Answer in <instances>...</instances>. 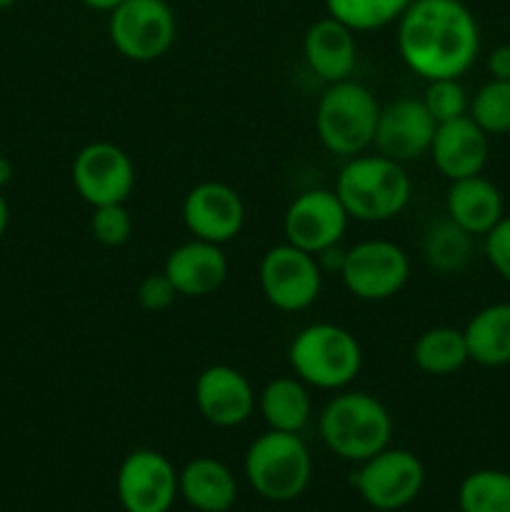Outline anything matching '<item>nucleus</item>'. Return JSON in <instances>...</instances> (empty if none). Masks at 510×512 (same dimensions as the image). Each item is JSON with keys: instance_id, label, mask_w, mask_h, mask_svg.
<instances>
[{"instance_id": "36", "label": "nucleus", "mask_w": 510, "mask_h": 512, "mask_svg": "<svg viewBox=\"0 0 510 512\" xmlns=\"http://www.w3.org/2000/svg\"><path fill=\"white\" fill-rule=\"evenodd\" d=\"M10 223V208H8V200H5L3 190H0V240H3L5 230H8Z\"/></svg>"}, {"instance_id": "9", "label": "nucleus", "mask_w": 510, "mask_h": 512, "mask_svg": "<svg viewBox=\"0 0 510 512\" xmlns=\"http://www.w3.org/2000/svg\"><path fill=\"white\" fill-rule=\"evenodd\" d=\"M340 278L350 295L368 303L390 300L410 278V258L393 240H363L345 250Z\"/></svg>"}, {"instance_id": "20", "label": "nucleus", "mask_w": 510, "mask_h": 512, "mask_svg": "<svg viewBox=\"0 0 510 512\" xmlns=\"http://www.w3.org/2000/svg\"><path fill=\"white\" fill-rule=\"evenodd\" d=\"M445 213L465 233H470L473 238L475 235L485 238L503 220V193L483 173L453 180L448 195H445Z\"/></svg>"}, {"instance_id": "8", "label": "nucleus", "mask_w": 510, "mask_h": 512, "mask_svg": "<svg viewBox=\"0 0 510 512\" xmlns=\"http://www.w3.org/2000/svg\"><path fill=\"white\" fill-rule=\"evenodd\" d=\"M323 268L318 258L290 243L270 248L260 260V290L280 313L308 310L323 290Z\"/></svg>"}, {"instance_id": "29", "label": "nucleus", "mask_w": 510, "mask_h": 512, "mask_svg": "<svg viewBox=\"0 0 510 512\" xmlns=\"http://www.w3.org/2000/svg\"><path fill=\"white\" fill-rule=\"evenodd\" d=\"M420 100H423V105L438 125L463 118L470 110L468 90L463 88L460 78L428 80V88H425V95Z\"/></svg>"}, {"instance_id": "24", "label": "nucleus", "mask_w": 510, "mask_h": 512, "mask_svg": "<svg viewBox=\"0 0 510 512\" xmlns=\"http://www.w3.org/2000/svg\"><path fill=\"white\" fill-rule=\"evenodd\" d=\"M413 363L420 373L435 375V378L455 375L470 363L465 333L450 325L423 330L413 345Z\"/></svg>"}, {"instance_id": "5", "label": "nucleus", "mask_w": 510, "mask_h": 512, "mask_svg": "<svg viewBox=\"0 0 510 512\" xmlns=\"http://www.w3.org/2000/svg\"><path fill=\"white\" fill-rule=\"evenodd\" d=\"M378 118L380 103L373 90L348 78L328 85L320 95L315 108V133L325 150L353 158L373 148Z\"/></svg>"}, {"instance_id": "33", "label": "nucleus", "mask_w": 510, "mask_h": 512, "mask_svg": "<svg viewBox=\"0 0 510 512\" xmlns=\"http://www.w3.org/2000/svg\"><path fill=\"white\" fill-rule=\"evenodd\" d=\"M488 73L495 80H510V45H498L488 53Z\"/></svg>"}, {"instance_id": "23", "label": "nucleus", "mask_w": 510, "mask_h": 512, "mask_svg": "<svg viewBox=\"0 0 510 512\" xmlns=\"http://www.w3.org/2000/svg\"><path fill=\"white\" fill-rule=\"evenodd\" d=\"M470 360L483 368L510 365V303L485 305L463 328Z\"/></svg>"}, {"instance_id": "13", "label": "nucleus", "mask_w": 510, "mask_h": 512, "mask_svg": "<svg viewBox=\"0 0 510 512\" xmlns=\"http://www.w3.org/2000/svg\"><path fill=\"white\" fill-rule=\"evenodd\" d=\"M115 493L125 512H170L180 495L178 470L158 450H133L120 463Z\"/></svg>"}, {"instance_id": "3", "label": "nucleus", "mask_w": 510, "mask_h": 512, "mask_svg": "<svg viewBox=\"0 0 510 512\" xmlns=\"http://www.w3.org/2000/svg\"><path fill=\"white\" fill-rule=\"evenodd\" d=\"M318 430L330 453L350 463H363L388 448L393 418L375 395L345 388L320 410Z\"/></svg>"}, {"instance_id": "34", "label": "nucleus", "mask_w": 510, "mask_h": 512, "mask_svg": "<svg viewBox=\"0 0 510 512\" xmlns=\"http://www.w3.org/2000/svg\"><path fill=\"white\" fill-rule=\"evenodd\" d=\"M80 3L85 5V8L90 10H100V13H110V10L118 8L123 0H80Z\"/></svg>"}, {"instance_id": "22", "label": "nucleus", "mask_w": 510, "mask_h": 512, "mask_svg": "<svg viewBox=\"0 0 510 512\" xmlns=\"http://www.w3.org/2000/svg\"><path fill=\"white\" fill-rule=\"evenodd\" d=\"M258 410L270 430L303 433L313 415V400L298 375H280L258 393Z\"/></svg>"}, {"instance_id": "7", "label": "nucleus", "mask_w": 510, "mask_h": 512, "mask_svg": "<svg viewBox=\"0 0 510 512\" xmlns=\"http://www.w3.org/2000/svg\"><path fill=\"white\" fill-rule=\"evenodd\" d=\"M108 35L123 58L153 63L173 48L178 20L168 0H123L110 10Z\"/></svg>"}, {"instance_id": "31", "label": "nucleus", "mask_w": 510, "mask_h": 512, "mask_svg": "<svg viewBox=\"0 0 510 512\" xmlns=\"http://www.w3.org/2000/svg\"><path fill=\"white\" fill-rule=\"evenodd\" d=\"M178 298V290L170 283L168 275L160 270V273H150L140 280L138 285V303L143 310H150V313H163Z\"/></svg>"}, {"instance_id": "35", "label": "nucleus", "mask_w": 510, "mask_h": 512, "mask_svg": "<svg viewBox=\"0 0 510 512\" xmlns=\"http://www.w3.org/2000/svg\"><path fill=\"white\" fill-rule=\"evenodd\" d=\"M13 173H15L13 163H10L5 155H0V190H3L10 180H13Z\"/></svg>"}, {"instance_id": "21", "label": "nucleus", "mask_w": 510, "mask_h": 512, "mask_svg": "<svg viewBox=\"0 0 510 512\" xmlns=\"http://www.w3.org/2000/svg\"><path fill=\"white\" fill-rule=\"evenodd\" d=\"M178 488L185 503L198 512H228L238 500L233 470L208 455L190 460L180 470Z\"/></svg>"}, {"instance_id": "30", "label": "nucleus", "mask_w": 510, "mask_h": 512, "mask_svg": "<svg viewBox=\"0 0 510 512\" xmlns=\"http://www.w3.org/2000/svg\"><path fill=\"white\" fill-rule=\"evenodd\" d=\"M90 233L105 248H120L133 235V215L125 203L98 205L90 215Z\"/></svg>"}, {"instance_id": "12", "label": "nucleus", "mask_w": 510, "mask_h": 512, "mask_svg": "<svg viewBox=\"0 0 510 512\" xmlns=\"http://www.w3.org/2000/svg\"><path fill=\"white\" fill-rule=\"evenodd\" d=\"M75 193L90 205L125 203L135 188V165L120 145L108 140H95L83 145L73 160Z\"/></svg>"}, {"instance_id": "17", "label": "nucleus", "mask_w": 510, "mask_h": 512, "mask_svg": "<svg viewBox=\"0 0 510 512\" xmlns=\"http://www.w3.org/2000/svg\"><path fill=\"white\" fill-rule=\"evenodd\" d=\"M488 153L490 135L470 115H463V118L438 125L428 155L433 158L438 173L453 183V180L483 173Z\"/></svg>"}, {"instance_id": "1", "label": "nucleus", "mask_w": 510, "mask_h": 512, "mask_svg": "<svg viewBox=\"0 0 510 512\" xmlns=\"http://www.w3.org/2000/svg\"><path fill=\"white\" fill-rule=\"evenodd\" d=\"M398 53L423 80L463 78L480 53V25L463 0H413L398 20Z\"/></svg>"}, {"instance_id": "18", "label": "nucleus", "mask_w": 510, "mask_h": 512, "mask_svg": "<svg viewBox=\"0 0 510 512\" xmlns=\"http://www.w3.org/2000/svg\"><path fill=\"white\" fill-rule=\"evenodd\" d=\"M228 268V255L223 253V245L193 238L170 250L163 273L183 298H208L223 288Z\"/></svg>"}, {"instance_id": "11", "label": "nucleus", "mask_w": 510, "mask_h": 512, "mask_svg": "<svg viewBox=\"0 0 510 512\" xmlns=\"http://www.w3.org/2000/svg\"><path fill=\"white\" fill-rule=\"evenodd\" d=\"M350 215L335 190L310 188L290 200L283 215L285 243L320 255L323 250L335 248L348 233Z\"/></svg>"}, {"instance_id": "26", "label": "nucleus", "mask_w": 510, "mask_h": 512, "mask_svg": "<svg viewBox=\"0 0 510 512\" xmlns=\"http://www.w3.org/2000/svg\"><path fill=\"white\" fill-rule=\"evenodd\" d=\"M460 512H510V473L495 468L465 475L458 488Z\"/></svg>"}, {"instance_id": "32", "label": "nucleus", "mask_w": 510, "mask_h": 512, "mask_svg": "<svg viewBox=\"0 0 510 512\" xmlns=\"http://www.w3.org/2000/svg\"><path fill=\"white\" fill-rule=\"evenodd\" d=\"M485 258L495 273L510 283V215H503V220L485 235Z\"/></svg>"}, {"instance_id": "2", "label": "nucleus", "mask_w": 510, "mask_h": 512, "mask_svg": "<svg viewBox=\"0 0 510 512\" xmlns=\"http://www.w3.org/2000/svg\"><path fill=\"white\" fill-rule=\"evenodd\" d=\"M333 190L343 200L350 220L385 223L408 208L413 183L403 163L378 153H360L340 168Z\"/></svg>"}, {"instance_id": "37", "label": "nucleus", "mask_w": 510, "mask_h": 512, "mask_svg": "<svg viewBox=\"0 0 510 512\" xmlns=\"http://www.w3.org/2000/svg\"><path fill=\"white\" fill-rule=\"evenodd\" d=\"M15 3H18V0H0V10H8V8H13Z\"/></svg>"}, {"instance_id": "27", "label": "nucleus", "mask_w": 510, "mask_h": 512, "mask_svg": "<svg viewBox=\"0 0 510 512\" xmlns=\"http://www.w3.org/2000/svg\"><path fill=\"white\" fill-rule=\"evenodd\" d=\"M410 3L413 0H325V10L355 33H368L398 23Z\"/></svg>"}, {"instance_id": "15", "label": "nucleus", "mask_w": 510, "mask_h": 512, "mask_svg": "<svg viewBox=\"0 0 510 512\" xmlns=\"http://www.w3.org/2000/svg\"><path fill=\"white\" fill-rule=\"evenodd\" d=\"M435 130H438V123L428 113L423 100L398 98L388 105H380L373 148L378 155L405 165L430 153Z\"/></svg>"}, {"instance_id": "19", "label": "nucleus", "mask_w": 510, "mask_h": 512, "mask_svg": "<svg viewBox=\"0 0 510 512\" xmlns=\"http://www.w3.org/2000/svg\"><path fill=\"white\" fill-rule=\"evenodd\" d=\"M303 58L323 83L333 85L353 78L355 65H358L355 30L333 15L318 18L308 25L303 35Z\"/></svg>"}, {"instance_id": "6", "label": "nucleus", "mask_w": 510, "mask_h": 512, "mask_svg": "<svg viewBox=\"0 0 510 512\" xmlns=\"http://www.w3.org/2000/svg\"><path fill=\"white\" fill-rule=\"evenodd\" d=\"M245 478L260 498L290 503L300 498L313 478V458L300 433L265 430L245 453Z\"/></svg>"}, {"instance_id": "16", "label": "nucleus", "mask_w": 510, "mask_h": 512, "mask_svg": "<svg viewBox=\"0 0 510 512\" xmlns=\"http://www.w3.org/2000/svg\"><path fill=\"white\" fill-rule=\"evenodd\" d=\"M195 405L200 415L215 428H238L248 423L258 408V395L248 375L233 365H208L198 375L193 388Z\"/></svg>"}, {"instance_id": "10", "label": "nucleus", "mask_w": 510, "mask_h": 512, "mask_svg": "<svg viewBox=\"0 0 510 512\" xmlns=\"http://www.w3.org/2000/svg\"><path fill=\"white\" fill-rule=\"evenodd\" d=\"M353 483L370 508L393 512L408 508L418 498L425 485V468L415 453L388 445L360 463Z\"/></svg>"}, {"instance_id": "14", "label": "nucleus", "mask_w": 510, "mask_h": 512, "mask_svg": "<svg viewBox=\"0 0 510 512\" xmlns=\"http://www.w3.org/2000/svg\"><path fill=\"white\" fill-rule=\"evenodd\" d=\"M183 223L198 240L225 245L238 238L245 225V203L240 193L218 180L193 185L183 200Z\"/></svg>"}, {"instance_id": "4", "label": "nucleus", "mask_w": 510, "mask_h": 512, "mask_svg": "<svg viewBox=\"0 0 510 512\" xmlns=\"http://www.w3.org/2000/svg\"><path fill=\"white\" fill-rule=\"evenodd\" d=\"M288 360L308 388L340 393L360 375L363 348L343 325L313 323L295 335Z\"/></svg>"}, {"instance_id": "28", "label": "nucleus", "mask_w": 510, "mask_h": 512, "mask_svg": "<svg viewBox=\"0 0 510 512\" xmlns=\"http://www.w3.org/2000/svg\"><path fill=\"white\" fill-rule=\"evenodd\" d=\"M470 118L488 135L510 133V80H495L480 85L478 93L470 98Z\"/></svg>"}, {"instance_id": "25", "label": "nucleus", "mask_w": 510, "mask_h": 512, "mask_svg": "<svg viewBox=\"0 0 510 512\" xmlns=\"http://www.w3.org/2000/svg\"><path fill=\"white\" fill-rule=\"evenodd\" d=\"M423 255L425 263L443 275H455L470 263L473 255V235L465 233L460 225L445 218L438 220L428 228L423 238Z\"/></svg>"}]
</instances>
